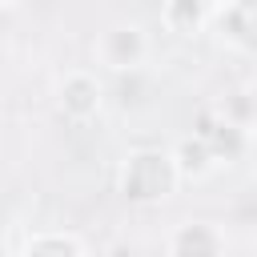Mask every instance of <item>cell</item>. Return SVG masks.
I'll return each instance as SVG.
<instances>
[{"instance_id":"cell-1","label":"cell","mask_w":257,"mask_h":257,"mask_svg":"<svg viewBox=\"0 0 257 257\" xmlns=\"http://www.w3.org/2000/svg\"><path fill=\"white\" fill-rule=\"evenodd\" d=\"M177 181H181L177 161L165 149H137L120 165V193L133 205H157V201H165L177 189Z\"/></svg>"},{"instance_id":"cell-2","label":"cell","mask_w":257,"mask_h":257,"mask_svg":"<svg viewBox=\"0 0 257 257\" xmlns=\"http://www.w3.org/2000/svg\"><path fill=\"white\" fill-rule=\"evenodd\" d=\"M149 56V40L137 24H108L96 36V60L108 64L112 72H133Z\"/></svg>"},{"instance_id":"cell-3","label":"cell","mask_w":257,"mask_h":257,"mask_svg":"<svg viewBox=\"0 0 257 257\" xmlns=\"http://www.w3.org/2000/svg\"><path fill=\"white\" fill-rule=\"evenodd\" d=\"M56 100H60V112H64L68 120H88V116H96V112H100L104 88H100V80H96L92 72L76 68V72H68V76L60 80Z\"/></svg>"},{"instance_id":"cell-4","label":"cell","mask_w":257,"mask_h":257,"mask_svg":"<svg viewBox=\"0 0 257 257\" xmlns=\"http://www.w3.org/2000/svg\"><path fill=\"white\" fill-rule=\"evenodd\" d=\"M217 32L237 52H257V0H221Z\"/></svg>"},{"instance_id":"cell-5","label":"cell","mask_w":257,"mask_h":257,"mask_svg":"<svg viewBox=\"0 0 257 257\" xmlns=\"http://www.w3.org/2000/svg\"><path fill=\"white\" fill-rule=\"evenodd\" d=\"M169 257H225V237L209 221H181L169 237Z\"/></svg>"},{"instance_id":"cell-6","label":"cell","mask_w":257,"mask_h":257,"mask_svg":"<svg viewBox=\"0 0 257 257\" xmlns=\"http://www.w3.org/2000/svg\"><path fill=\"white\" fill-rule=\"evenodd\" d=\"M193 133H201V137L213 145L217 161H237V157L249 149V128L237 124V120H229V116H221V112H201Z\"/></svg>"},{"instance_id":"cell-7","label":"cell","mask_w":257,"mask_h":257,"mask_svg":"<svg viewBox=\"0 0 257 257\" xmlns=\"http://www.w3.org/2000/svg\"><path fill=\"white\" fill-rule=\"evenodd\" d=\"M173 161H177L181 181H201V177L217 165V153H213V145H209L201 133H193V137H185V141L173 145Z\"/></svg>"},{"instance_id":"cell-8","label":"cell","mask_w":257,"mask_h":257,"mask_svg":"<svg viewBox=\"0 0 257 257\" xmlns=\"http://www.w3.org/2000/svg\"><path fill=\"white\" fill-rule=\"evenodd\" d=\"M20 257H88L72 233H36L20 249Z\"/></svg>"},{"instance_id":"cell-9","label":"cell","mask_w":257,"mask_h":257,"mask_svg":"<svg viewBox=\"0 0 257 257\" xmlns=\"http://www.w3.org/2000/svg\"><path fill=\"white\" fill-rule=\"evenodd\" d=\"M205 12H209V0H169L165 4V24L177 36H193V32H201Z\"/></svg>"},{"instance_id":"cell-10","label":"cell","mask_w":257,"mask_h":257,"mask_svg":"<svg viewBox=\"0 0 257 257\" xmlns=\"http://www.w3.org/2000/svg\"><path fill=\"white\" fill-rule=\"evenodd\" d=\"M217 112L249 128V124L257 120V96H253V88H249V92H229V96L217 104Z\"/></svg>"},{"instance_id":"cell-11","label":"cell","mask_w":257,"mask_h":257,"mask_svg":"<svg viewBox=\"0 0 257 257\" xmlns=\"http://www.w3.org/2000/svg\"><path fill=\"white\" fill-rule=\"evenodd\" d=\"M0 4H4V8H16V4H20V0H0Z\"/></svg>"},{"instance_id":"cell-12","label":"cell","mask_w":257,"mask_h":257,"mask_svg":"<svg viewBox=\"0 0 257 257\" xmlns=\"http://www.w3.org/2000/svg\"><path fill=\"white\" fill-rule=\"evenodd\" d=\"M253 96H257V88H253Z\"/></svg>"}]
</instances>
